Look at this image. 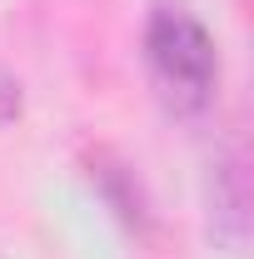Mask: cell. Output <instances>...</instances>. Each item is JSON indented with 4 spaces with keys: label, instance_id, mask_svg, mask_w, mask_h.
I'll return each mask as SVG.
<instances>
[{
    "label": "cell",
    "instance_id": "obj_1",
    "mask_svg": "<svg viewBox=\"0 0 254 259\" xmlns=\"http://www.w3.org/2000/svg\"><path fill=\"white\" fill-rule=\"evenodd\" d=\"M145 60H150L155 85L180 115H194L209 105V90L220 80V50H215V35L185 5H155L145 25Z\"/></svg>",
    "mask_w": 254,
    "mask_h": 259
},
{
    "label": "cell",
    "instance_id": "obj_2",
    "mask_svg": "<svg viewBox=\"0 0 254 259\" xmlns=\"http://www.w3.org/2000/svg\"><path fill=\"white\" fill-rule=\"evenodd\" d=\"M15 115H20V80L0 65V125H5V120H15Z\"/></svg>",
    "mask_w": 254,
    "mask_h": 259
}]
</instances>
